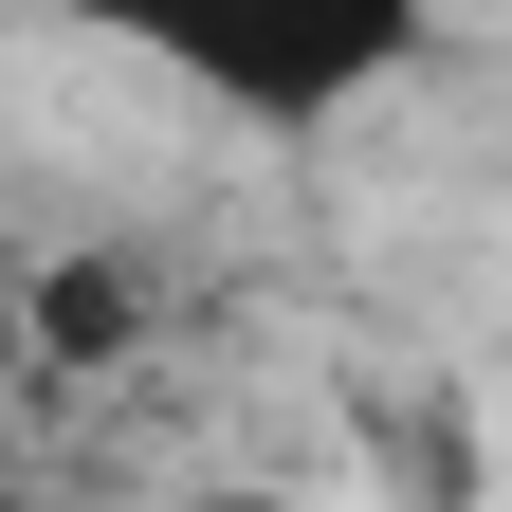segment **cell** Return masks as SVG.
<instances>
[{
  "label": "cell",
  "instance_id": "1",
  "mask_svg": "<svg viewBox=\"0 0 512 512\" xmlns=\"http://www.w3.org/2000/svg\"><path fill=\"white\" fill-rule=\"evenodd\" d=\"M165 74L202 92L220 128L311 147V128H348L366 92H403V74H421V19H403V0H311V19H165Z\"/></svg>",
  "mask_w": 512,
  "mask_h": 512
},
{
  "label": "cell",
  "instance_id": "2",
  "mask_svg": "<svg viewBox=\"0 0 512 512\" xmlns=\"http://www.w3.org/2000/svg\"><path fill=\"white\" fill-rule=\"evenodd\" d=\"M37 330H55V348H110V330H128V275H110V256H74V275H55V311H37Z\"/></svg>",
  "mask_w": 512,
  "mask_h": 512
},
{
  "label": "cell",
  "instance_id": "3",
  "mask_svg": "<svg viewBox=\"0 0 512 512\" xmlns=\"http://www.w3.org/2000/svg\"><path fill=\"white\" fill-rule=\"evenodd\" d=\"M165 512H311V494H275V476H202V494H165Z\"/></svg>",
  "mask_w": 512,
  "mask_h": 512
}]
</instances>
